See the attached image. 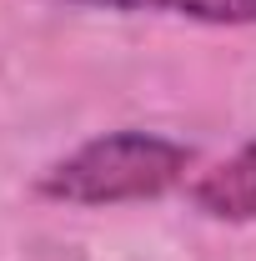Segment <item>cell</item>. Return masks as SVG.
<instances>
[{
	"label": "cell",
	"instance_id": "3957f363",
	"mask_svg": "<svg viewBox=\"0 0 256 261\" xmlns=\"http://www.w3.org/2000/svg\"><path fill=\"white\" fill-rule=\"evenodd\" d=\"M65 5H96V10H161V15L201 20V25H256V0H65Z\"/></svg>",
	"mask_w": 256,
	"mask_h": 261
},
{
	"label": "cell",
	"instance_id": "6da1fadb",
	"mask_svg": "<svg viewBox=\"0 0 256 261\" xmlns=\"http://www.w3.org/2000/svg\"><path fill=\"white\" fill-rule=\"evenodd\" d=\"M196 166V151L151 136V130H106L96 141L75 146L70 156L45 166L35 191L61 206H131V201H156L176 191Z\"/></svg>",
	"mask_w": 256,
	"mask_h": 261
},
{
	"label": "cell",
	"instance_id": "7a4b0ae2",
	"mask_svg": "<svg viewBox=\"0 0 256 261\" xmlns=\"http://www.w3.org/2000/svg\"><path fill=\"white\" fill-rule=\"evenodd\" d=\"M191 206L211 221H256V141H246L241 151H231L226 161L211 171H201L191 186Z\"/></svg>",
	"mask_w": 256,
	"mask_h": 261
}]
</instances>
